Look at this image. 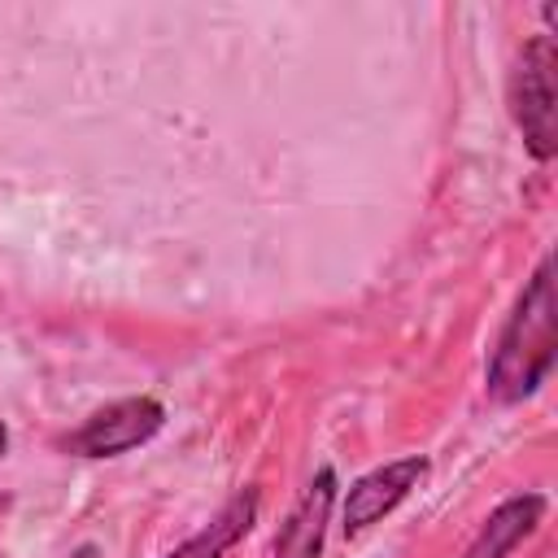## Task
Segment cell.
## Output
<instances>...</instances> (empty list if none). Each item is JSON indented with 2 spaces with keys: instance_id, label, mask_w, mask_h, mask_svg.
Masks as SVG:
<instances>
[{
  "instance_id": "10",
  "label": "cell",
  "mask_w": 558,
  "mask_h": 558,
  "mask_svg": "<svg viewBox=\"0 0 558 558\" xmlns=\"http://www.w3.org/2000/svg\"><path fill=\"white\" fill-rule=\"evenodd\" d=\"M0 453H4V423H0Z\"/></svg>"
},
{
  "instance_id": "4",
  "label": "cell",
  "mask_w": 558,
  "mask_h": 558,
  "mask_svg": "<svg viewBox=\"0 0 558 558\" xmlns=\"http://www.w3.org/2000/svg\"><path fill=\"white\" fill-rule=\"evenodd\" d=\"M427 471H432V462L423 453H414V458H397V462H384V466L357 475L344 493V532L353 536V532L379 523L384 514H392L427 480Z\"/></svg>"
},
{
  "instance_id": "3",
  "label": "cell",
  "mask_w": 558,
  "mask_h": 558,
  "mask_svg": "<svg viewBox=\"0 0 558 558\" xmlns=\"http://www.w3.org/2000/svg\"><path fill=\"white\" fill-rule=\"evenodd\" d=\"M166 423V410L161 401L153 397H122V401H109L105 410L87 414L61 445L78 458H118L126 449H140L148 445Z\"/></svg>"
},
{
  "instance_id": "9",
  "label": "cell",
  "mask_w": 558,
  "mask_h": 558,
  "mask_svg": "<svg viewBox=\"0 0 558 558\" xmlns=\"http://www.w3.org/2000/svg\"><path fill=\"white\" fill-rule=\"evenodd\" d=\"M70 558H100V549L96 545H78V549H70Z\"/></svg>"
},
{
  "instance_id": "7",
  "label": "cell",
  "mask_w": 558,
  "mask_h": 558,
  "mask_svg": "<svg viewBox=\"0 0 558 558\" xmlns=\"http://www.w3.org/2000/svg\"><path fill=\"white\" fill-rule=\"evenodd\" d=\"M257 506H262V497H257V488H240L201 532H192L183 545H174L166 558H222L253 523H257Z\"/></svg>"
},
{
  "instance_id": "6",
  "label": "cell",
  "mask_w": 558,
  "mask_h": 558,
  "mask_svg": "<svg viewBox=\"0 0 558 558\" xmlns=\"http://www.w3.org/2000/svg\"><path fill=\"white\" fill-rule=\"evenodd\" d=\"M545 519V497L541 493H519L506 497L475 532V541L466 545L462 558H510Z\"/></svg>"
},
{
  "instance_id": "8",
  "label": "cell",
  "mask_w": 558,
  "mask_h": 558,
  "mask_svg": "<svg viewBox=\"0 0 558 558\" xmlns=\"http://www.w3.org/2000/svg\"><path fill=\"white\" fill-rule=\"evenodd\" d=\"M9 510H13V497L0 493V558H4V523H9Z\"/></svg>"
},
{
  "instance_id": "2",
  "label": "cell",
  "mask_w": 558,
  "mask_h": 558,
  "mask_svg": "<svg viewBox=\"0 0 558 558\" xmlns=\"http://www.w3.org/2000/svg\"><path fill=\"white\" fill-rule=\"evenodd\" d=\"M558 48L554 35H532L510 70V118L523 131V144L536 161H549L558 153Z\"/></svg>"
},
{
  "instance_id": "5",
  "label": "cell",
  "mask_w": 558,
  "mask_h": 558,
  "mask_svg": "<svg viewBox=\"0 0 558 558\" xmlns=\"http://www.w3.org/2000/svg\"><path fill=\"white\" fill-rule=\"evenodd\" d=\"M336 506V471L323 466L296 497V506L288 510L279 536H275V558H318L323 554V536H327V519Z\"/></svg>"
},
{
  "instance_id": "1",
  "label": "cell",
  "mask_w": 558,
  "mask_h": 558,
  "mask_svg": "<svg viewBox=\"0 0 558 558\" xmlns=\"http://www.w3.org/2000/svg\"><path fill=\"white\" fill-rule=\"evenodd\" d=\"M549 366H554V266L549 257H541L493 344L488 397L497 405H519L549 379Z\"/></svg>"
}]
</instances>
